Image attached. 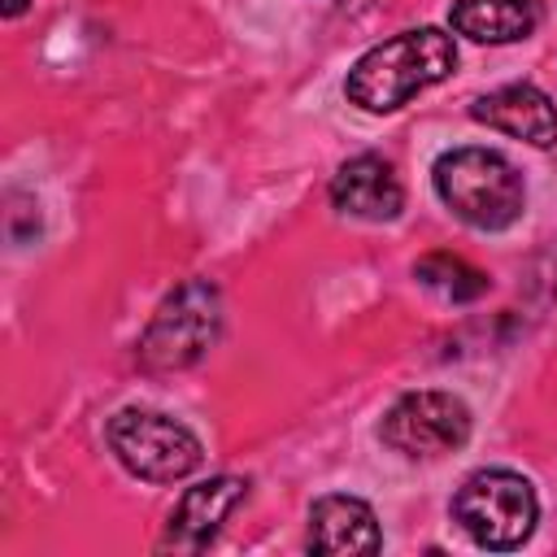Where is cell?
Instances as JSON below:
<instances>
[{"label": "cell", "instance_id": "cell-1", "mask_svg": "<svg viewBox=\"0 0 557 557\" xmlns=\"http://www.w3.org/2000/svg\"><path fill=\"white\" fill-rule=\"evenodd\" d=\"M453 65H457L453 35H444L435 26H418V30L392 35V39L374 44L366 57H357V65L348 70L344 91H348L352 104H361L370 113H392L409 96L448 78Z\"/></svg>", "mask_w": 557, "mask_h": 557}, {"label": "cell", "instance_id": "cell-2", "mask_svg": "<svg viewBox=\"0 0 557 557\" xmlns=\"http://www.w3.org/2000/svg\"><path fill=\"white\" fill-rule=\"evenodd\" d=\"M435 191L440 200L479 231H505L522 213V174L509 157L492 148H453L435 161Z\"/></svg>", "mask_w": 557, "mask_h": 557}, {"label": "cell", "instance_id": "cell-3", "mask_svg": "<svg viewBox=\"0 0 557 557\" xmlns=\"http://www.w3.org/2000/svg\"><path fill=\"white\" fill-rule=\"evenodd\" d=\"M222 331V296L205 278L178 283L152 313L139 335V361L148 370H187L196 366Z\"/></svg>", "mask_w": 557, "mask_h": 557}, {"label": "cell", "instance_id": "cell-4", "mask_svg": "<svg viewBox=\"0 0 557 557\" xmlns=\"http://www.w3.org/2000/svg\"><path fill=\"white\" fill-rule=\"evenodd\" d=\"M457 527L483 548H518L540 518L535 487L513 470H474L453 500Z\"/></svg>", "mask_w": 557, "mask_h": 557}, {"label": "cell", "instance_id": "cell-5", "mask_svg": "<svg viewBox=\"0 0 557 557\" xmlns=\"http://www.w3.org/2000/svg\"><path fill=\"white\" fill-rule=\"evenodd\" d=\"M109 448L131 474H139L148 483H174L200 466V440L183 422H174L157 409L113 413L109 418Z\"/></svg>", "mask_w": 557, "mask_h": 557}, {"label": "cell", "instance_id": "cell-6", "mask_svg": "<svg viewBox=\"0 0 557 557\" xmlns=\"http://www.w3.org/2000/svg\"><path fill=\"white\" fill-rule=\"evenodd\" d=\"M470 440V409L453 392H409L383 418V444L400 457H444Z\"/></svg>", "mask_w": 557, "mask_h": 557}, {"label": "cell", "instance_id": "cell-7", "mask_svg": "<svg viewBox=\"0 0 557 557\" xmlns=\"http://www.w3.org/2000/svg\"><path fill=\"white\" fill-rule=\"evenodd\" d=\"M331 200L339 213L361 218V222H392L405 205V187L392 170V161L361 152L352 161H344L331 178Z\"/></svg>", "mask_w": 557, "mask_h": 557}, {"label": "cell", "instance_id": "cell-8", "mask_svg": "<svg viewBox=\"0 0 557 557\" xmlns=\"http://www.w3.org/2000/svg\"><path fill=\"white\" fill-rule=\"evenodd\" d=\"M470 117L474 122H487V126H496V131H505L513 139H527L535 148L557 144V109L531 83H509V87L487 91L483 100L470 104Z\"/></svg>", "mask_w": 557, "mask_h": 557}, {"label": "cell", "instance_id": "cell-9", "mask_svg": "<svg viewBox=\"0 0 557 557\" xmlns=\"http://www.w3.org/2000/svg\"><path fill=\"white\" fill-rule=\"evenodd\" d=\"M244 492H248V483L235 479V474H218V479H209V483L187 487L183 500H178L174 513H170L165 544L187 548V553L205 548V544L218 535V527L226 522V513L244 500Z\"/></svg>", "mask_w": 557, "mask_h": 557}, {"label": "cell", "instance_id": "cell-10", "mask_svg": "<svg viewBox=\"0 0 557 557\" xmlns=\"http://www.w3.org/2000/svg\"><path fill=\"white\" fill-rule=\"evenodd\" d=\"M309 548L313 553H379L383 535H379V518L366 500L357 496H322L309 509Z\"/></svg>", "mask_w": 557, "mask_h": 557}, {"label": "cell", "instance_id": "cell-11", "mask_svg": "<svg viewBox=\"0 0 557 557\" xmlns=\"http://www.w3.org/2000/svg\"><path fill=\"white\" fill-rule=\"evenodd\" d=\"M448 22L457 35L474 44H513L535 30L540 4L535 0H457Z\"/></svg>", "mask_w": 557, "mask_h": 557}, {"label": "cell", "instance_id": "cell-12", "mask_svg": "<svg viewBox=\"0 0 557 557\" xmlns=\"http://www.w3.org/2000/svg\"><path fill=\"white\" fill-rule=\"evenodd\" d=\"M413 278H418L426 292H435V296H444V300H453V305L479 300V296L487 292V274L474 270L466 257H453V252H426V257L413 265Z\"/></svg>", "mask_w": 557, "mask_h": 557}, {"label": "cell", "instance_id": "cell-13", "mask_svg": "<svg viewBox=\"0 0 557 557\" xmlns=\"http://www.w3.org/2000/svg\"><path fill=\"white\" fill-rule=\"evenodd\" d=\"M17 13H26V0H4V17H17Z\"/></svg>", "mask_w": 557, "mask_h": 557}]
</instances>
